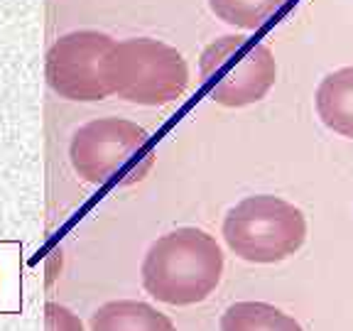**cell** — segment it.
<instances>
[{
  "label": "cell",
  "mask_w": 353,
  "mask_h": 331,
  "mask_svg": "<svg viewBox=\"0 0 353 331\" xmlns=\"http://www.w3.org/2000/svg\"><path fill=\"white\" fill-rule=\"evenodd\" d=\"M150 297L172 307L204 302L223 275V250L201 228H176L150 245L140 268Z\"/></svg>",
  "instance_id": "6da1fadb"
},
{
  "label": "cell",
  "mask_w": 353,
  "mask_h": 331,
  "mask_svg": "<svg viewBox=\"0 0 353 331\" xmlns=\"http://www.w3.org/2000/svg\"><path fill=\"white\" fill-rule=\"evenodd\" d=\"M69 160L83 182L94 187H132L154 165L150 132L125 118L88 121L74 132Z\"/></svg>",
  "instance_id": "7a4b0ae2"
},
{
  "label": "cell",
  "mask_w": 353,
  "mask_h": 331,
  "mask_svg": "<svg viewBox=\"0 0 353 331\" xmlns=\"http://www.w3.org/2000/svg\"><path fill=\"white\" fill-rule=\"evenodd\" d=\"M228 248L245 263L272 265L294 255L307 241L302 209L272 194H255L238 201L223 219Z\"/></svg>",
  "instance_id": "3957f363"
},
{
  "label": "cell",
  "mask_w": 353,
  "mask_h": 331,
  "mask_svg": "<svg viewBox=\"0 0 353 331\" xmlns=\"http://www.w3.org/2000/svg\"><path fill=\"white\" fill-rule=\"evenodd\" d=\"M199 77L214 103L243 108L268 96L277 79L270 47L248 34H223L201 52Z\"/></svg>",
  "instance_id": "277c9868"
},
{
  "label": "cell",
  "mask_w": 353,
  "mask_h": 331,
  "mask_svg": "<svg viewBox=\"0 0 353 331\" xmlns=\"http://www.w3.org/2000/svg\"><path fill=\"white\" fill-rule=\"evenodd\" d=\"M113 91L138 106H167L189 88V66L182 52L152 37H130L113 52Z\"/></svg>",
  "instance_id": "5b68a950"
},
{
  "label": "cell",
  "mask_w": 353,
  "mask_h": 331,
  "mask_svg": "<svg viewBox=\"0 0 353 331\" xmlns=\"http://www.w3.org/2000/svg\"><path fill=\"white\" fill-rule=\"evenodd\" d=\"M116 39L99 30H74L57 39L47 52V83L66 101L96 103L113 91Z\"/></svg>",
  "instance_id": "8992f818"
},
{
  "label": "cell",
  "mask_w": 353,
  "mask_h": 331,
  "mask_svg": "<svg viewBox=\"0 0 353 331\" xmlns=\"http://www.w3.org/2000/svg\"><path fill=\"white\" fill-rule=\"evenodd\" d=\"M314 103L329 130L353 140V66L326 74L316 88Z\"/></svg>",
  "instance_id": "52a82bcc"
},
{
  "label": "cell",
  "mask_w": 353,
  "mask_h": 331,
  "mask_svg": "<svg viewBox=\"0 0 353 331\" xmlns=\"http://www.w3.org/2000/svg\"><path fill=\"white\" fill-rule=\"evenodd\" d=\"M88 326L91 331H176L170 317L135 299L101 304L91 314Z\"/></svg>",
  "instance_id": "ba28073f"
},
{
  "label": "cell",
  "mask_w": 353,
  "mask_h": 331,
  "mask_svg": "<svg viewBox=\"0 0 353 331\" xmlns=\"http://www.w3.org/2000/svg\"><path fill=\"white\" fill-rule=\"evenodd\" d=\"M221 331H304L294 317L268 302H236L221 317Z\"/></svg>",
  "instance_id": "9c48e42d"
},
{
  "label": "cell",
  "mask_w": 353,
  "mask_h": 331,
  "mask_svg": "<svg viewBox=\"0 0 353 331\" xmlns=\"http://www.w3.org/2000/svg\"><path fill=\"white\" fill-rule=\"evenodd\" d=\"M290 0H209V8L219 20L231 28L260 30L287 10Z\"/></svg>",
  "instance_id": "30bf717a"
},
{
  "label": "cell",
  "mask_w": 353,
  "mask_h": 331,
  "mask_svg": "<svg viewBox=\"0 0 353 331\" xmlns=\"http://www.w3.org/2000/svg\"><path fill=\"white\" fill-rule=\"evenodd\" d=\"M44 329L47 331H83V324L77 314H72L61 304H47L44 307Z\"/></svg>",
  "instance_id": "8fae6325"
}]
</instances>
